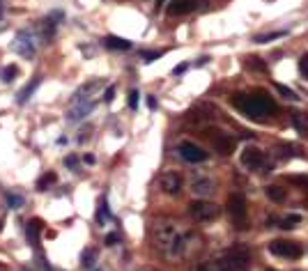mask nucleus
<instances>
[{
  "label": "nucleus",
  "mask_w": 308,
  "mask_h": 271,
  "mask_svg": "<svg viewBox=\"0 0 308 271\" xmlns=\"http://www.w3.org/2000/svg\"><path fill=\"white\" fill-rule=\"evenodd\" d=\"M154 246L159 248V253L168 260H177L189 251V235L182 232L170 221H161L154 225Z\"/></svg>",
  "instance_id": "obj_1"
},
{
  "label": "nucleus",
  "mask_w": 308,
  "mask_h": 271,
  "mask_svg": "<svg viewBox=\"0 0 308 271\" xmlns=\"http://www.w3.org/2000/svg\"><path fill=\"white\" fill-rule=\"evenodd\" d=\"M244 115H249L251 120H265L267 115H274L279 110L276 101L272 96H267L265 92H258V94H235L230 99Z\"/></svg>",
  "instance_id": "obj_2"
},
{
  "label": "nucleus",
  "mask_w": 308,
  "mask_h": 271,
  "mask_svg": "<svg viewBox=\"0 0 308 271\" xmlns=\"http://www.w3.org/2000/svg\"><path fill=\"white\" fill-rule=\"evenodd\" d=\"M212 265L214 271H246L251 267V251L244 244H235Z\"/></svg>",
  "instance_id": "obj_3"
},
{
  "label": "nucleus",
  "mask_w": 308,
  "mask_h": 271,
  "mask_svg": "<svg viewBox=\"0 0 308 271\" xmlns=\"http://www.w3.org/2000/svg\"><path fill=\"white\" fill-rule=\"evenodd\" d=\"M228 211H230V218L235 221L237 228H246V198H244L242 193H232L230 198H228Z\"/></svg>",
  "instance_id": "obj_4"
},
{
  "label": "nucleus",
  "mask_w": 308,
  "mask_h": 271,
  "mask_svg": "<svg viewBox=\"0 0 308 271\" xmlns=\"http://www.w3.org/2000/svg\"><path fill=\"white\" fill-rule=\"evenodd\" d=\"M189 214L196 221H214V218H219L221 209L214 202H209V200H196V202H191L189 205Z\"/></svg>",
  "instance_id": "obj_5"
},
{
  "label": "nucleus",
  "mask_w": 308,
  "mask_h": 271,
  "mask_svg": "<svg viewBox=\"0 0 308 271\" xmlns=\"http://www.w3.org/2000/svg\"><path fill=\"white\" fill-rule=\"evenodd\" d=\"M269 251L274 255H279V258H288V260H297L302 258V246L297 244V241H288V239H276L269 244Z\"/></svg>",
  "instance_id": "obj_6"
},
{
  "label": "nucleus",
  "mask_w": 308,
  "mask_h": 271,
  "mask_svg": "<svg viewBox=\"0 0 308 271\" xmlns=\"http://www.w3.org/2000/svg\"><path fill=\"white\" fill-rule=\"evenodd\" d=\"M14 51L23 58H35L37 53V42H35V32L32 30H23L18 32L14 39Z\"/></svg>",
  "instance_id": "obj_7"
},
{
  "label": "nucleus",
  "mask_w": 308,
  "mask_h": 271,
  "mask_svg": "<svg viewBox=\"0 0 308 271\" xmlns=\"http://www.w3.org/2000/svg\"><path fill=\"white\" fill-rule=\"evenodd\" d=\"M177 152H179V157H182L184 161H189V163H202V161H207V152L202 150V147H198L196 143H189V140L179 143L177 145Z\"/></svg>",
  "instance_id": "obj_8"
},
{
  "label": "nucleus",
  "mask_w": 308,
  "mask_h": 271,
  "mask_svg": "<svg viewBox=\"0 0 308 271\" xmlns=\"http://www.w3.org/2000/svg\"><path fill=\"white\" fill-rule=\"evenodd\" d=\"M242 166H244V168H249V170L265 168V154H262L260 147H253V145L244 147V152H242Z\"/></svg>",
  "instance_id": "obj_9"
},
{
  "label": "nucleus",
  "mask_w": 308,
  "mask_h": 271,
  "mask_svg": "<svg viewBox=\"0 0 308 271\" xmlns=\"http://www.w3.org/2000/svg\"><path fill=\"white\" fill-rule=\"evenodd\" d=\"M159 186H161V191L168 193V195H177V193L182 191V177H179V173H175V170H166L159 180Z\"/></svg>",
  "instance_id": "obj_10"
},
{
  "label": "nucleus",
  "mask_w": 308,
  "mask_h": 271,
  "mask_svg": "<svg viewBox=\"0 0 308 271\" xmlns=\"http://www.w3.org/2000/svg\"><path fill=\"white\" fill-rule=\"evenodd\" d=\"M212 145H214V150L219 152V154L228 157V154H232V150H235V138L228 136V133H223V131H214Z\"/></svg>",
  "instance_id": "obj_11"
},
{
  "label": "nucleus",
  "mask_w": 308,
  "mask_h": 271,
  "mask_svg": "<svg viewBox=\"0 0 308 271\" xmlns=\"http://www.w3.org/2000/svg\"><path fill=\"white\" fill-rule=\"evenodd\" d=\"M65 18V14L62 12H51L46 18L42 21V35H44V39H53V35H55V28H58V21H62Z\"/></svg>",
  "instance_id": "obj_12"
},
{
  "label": "nucleus",
  "mask_w": 308,
  "mask_h": 271,
  "mask_svg": "<svg viewBox=\"0 0 308 271\" xmlns=\"http://www.w3.org/2000/svg\"><path fill=\"white\" fill-rule=\"evenodd\" d=\"M196 9V0H172L168 5V14L170 16H182V14H189Z\"/></svg>",
  "instance_id": "obj_13"
},
{
  "label": "nucleus",
  "mask_w": 308,
  "mask_h": 271,
  "mask_svg": "<svg viewBox=\"0 0 308 271\" xmlns=\"http://www.w3.org/2000/svg\"><path fill=\"white\" fill-rule=\"evenodd\" d=\"M191 191L196 193V195H209V193H214V181L209 177H193Z\"/></svg>",
  "instance_id": "obj_14"
},
{
  "label": "nucleus",
  "mask_w": 308,
  "mask_h": 271,
  "mask_svg": "<svg viewBox=\"0 0 308 271\" xmlns=\"http://www.w3.org/2000/svg\"><path fill=\"white\" fill-rule=\"evenodd\" d=\"M42 228H44V223L39 218H32L30 223H25V235H28V239L32 241V244H39V230Z\"/></svg>",
  "instance_id": "obj_15"
},
{
  "label": "nucleus",
  "mask_w": 308,
  "mask_h": 271,
  "mask_svg": "<svg viewBox=\"0 0 308 271\" xmlns=\"http://www.w3.org/2000/svg\"><path fill=\"white\" fill-rule=\"evenodd\" d=\"M37 88H39V76H35V79H32V81H30V83H28V85H25L23 90L18 92V96H16V101H18V103H21V106H23V103H25V101H30V96H32V92H35V90H37Z\"/></svg>",
  "instance_id": "obj_16"
},
{
  "label": "nucleus",
  "mask_w": 308,
  "mask_h": 271,
  "mask_svg": "<svg viewBox=\"0 0 308 271\" xmlns=\"http://www.w3.org/2000/svg\"><path fill=\"white\" fill-rule=\"evenodd\" d=\"M106 48H111V51H129L131 48V42H127V39H122V37H115V35H111V37H106Z\"/></svg>",
  "instance_id": "obj_17"
},
{
  "label": "nucleus",
  "mask_w": 308,
  "mask_h": 271,
  "mask_svg": "<svg viewBox=\"0 0 308 271\" xmlns=\"http://www.w3.org/2000/svg\"><path fill=\"white\" fill-rule=\"evenodd\" d=\"M92 106H95L92 101H78V106L69 113V120H71V122H74V120H83L85 115L92 110Z\"/></svg>",
  "instance_id": "obj_18"
},
{
  "label": "nucleus",
  "mask_w": 308,
  "mask_h": 271,
  "mask_svg": "<svg viewBox=\"0 0 308 271\" xmlns=\"http://www.w3.org/2000/svg\"><path fill=\"white\" fill-rule=\"evenodd\" d=\"M265 195L272 200V202H283L285 200V188L276 186V184H269V186L265 188Z\"/></svg>",
  "instance_id": "obj_19"
},
{
  "label": "nucleus",
  "mask_w": 308,
  "mask_h": 271,
  "mask_svg": "<svg viewBox=\"0 0 308 271\" xmlns=\"http://www.w3.org/2000/svg\"><path fill=\"white\" fill-rule=\"evenodd\" d=\"M292 124L297 127V131H302V133H308V117L304 113H292Z\"/></svg>",
  "instance_id": "obj_20"
},
{
  "label": "nucleus",
  "mask_w": 308,
  "mask_h": 271,
  "mask_svg": "<svg viewBox=\"0 0 308 271\" xmlns=\"http://www.w3.org/2000/svg\"><path fill=\"white\" fill-rule=\"evenodd\" d=\"M299 223H302V216H299V214H290V216L281 218V221H279V228L290 230V228H297Z\"/></svg>",
  "instance_id": "obj_21"
},
{
  "label": "nucleus",
  "mask_w": 308,
  "mask_h": 271,
  "mask_svg": "<svg viewBox=\"0 0 308 271\" xmlns=\"http://www.w3.org/2000/svg\"><path fill=\"white\" fill-rule=\"evenodd\" d=\"M55 181H58V175H55V173H46L44 177H39V181H37V188H39V191H46L48 186H53Z\"/></svg>",
  "instance_id": "obj_22"
},
{
  "label": "nucleus",
  "mask_w": 308,
  "mask_h": 271,
  "mask_svg": "<svg viewBox=\"0 0 308 271\" xmlns=\"http://www.w3.org/2000/svg\"><path fill=\"white\" fill-rule=\"evenodd\" d=\"M276 90H279L285 99H290V101H297V99H299V96H297V92H292L290 88H285V85H276Z\"/></svg>",
  "instance_id": "obj_23"
},
{
  "label": "nucleus",
  "mask_w": 308,
  "mask_h": 271,
  "mask_svg": "<svg viewBox=\"0 0 308 271\" xmlns=\"http://www.w3.org/2000/svg\"><path fill=\"white\" fill-rule=\"evenodd\" d=\"M288 181H290V184H297V186H308V175H290Z\"/></svg>",
  "instance_id": "obj_24"
},
{
  "label": "nucleus",
  "mask_w": 308,
  "mask_h": 271,
  "mask_svg": "<svg viewBox=\"0 0 308 271\" xmlns=\"http://www.w3.org/2000/svg\"><path fill=\"white\" fill-rule=\"evenodd\" d=\"M81 262H83V267H88V269H90V267L95 265V251H90V248H88V251H83Z\"/></svg>",
  "instance_id": "obj_25"
},
{
  "label": "nucleus",
  "mask_w": 308,
  "mask_h": 271,
  "mask_svg": "<svg viewBox=\"0 0 308 271\" xmlns=\"http://www.w3.org/2000/svg\"><path fill=\"white\" fill-rule=\"evenodd\" d=\"M246 67L249 69H265V62H260V58H255V55H251V58H246Z\"/></svg>",
  "instance_id": "obj_26"
},
{
  "label": "nucleus",
  "mask_w": 308,
  "mask_h": 271,
  "mask_svg": "<svg viewBox=\"0 0 308 271\" xmlns=\"http://www.w3.org/2000/svg\"><path fill=\"white\" fill-rule=\"evenodd\" d=\"M106 218H108V205H106V200H104V202H101V207L97 209V221H99V223H104Z\"/></svg>",
  "instance_id": "obj_27"
},
{
  "label": "nucleus",
  "mask_w": 308,
  "mask_h": 271,
  "mask_svg": "<svg viewBox=\"0 0 308 271\" xmlns=\"http://www.w3.org/2000/svg\"><path fill=\"white\" fill-rule=\"evenodd\" d=\"M16 74H18V69L14 65H9L5 72H2V81H7V83H9V81H14V76H16Z\"/></svg>",
  "instance_id": "obj_28"
},
{
  "label": "nucleus",
  "mask_w": 308,
  "mask_h": 271,
  "mask_svg": "<svg viewBox=\"0 0 308 271\" xmlns=\"http://www.w3.org/2000/svg\"><path fill=\"white\" fill-rule=\"evenodd\" d=\"M143 58H145V62H154V60H156V58H161V55H163V53H161V51H143Z\"/></svg>",
  "instance_id": "obj_29"
},
{
  "label": "nucleus",
  "mask_w": 308,
  "mask_h": 271,
  "mask_svg": "<svg viewBox=\"0 0 308 271\" xmlns=\"http://www.w3.org/2000/svg\"><path fill=\"white\" fill-rule=\"evenodd\" d=\"M138 101H141V94H138V90H131L129 92V108L136 110L138 108Z\"/></svg>",
  "instance_id": "obj_30"
},
{
  "label": "nucleus",
  "mask_w": 308,
  "mask_h": 271,
  "mask_svg": "<svg viewBox=\"0 0 308 271\" xmlns=\"http://www.w3.org/2000/svg\"><path fill=\"white\" fill-rule=\"evenodd\" d=\"M285 32H272V35H260V37H255V42L258 44H265V42H269V39H276V37H283Z\"/></svg>",
  "instance_id": "obj_31"
},
{
  "label": "nucleus",
  "mask_w": 308,
  "mask_h": 271,
  "mask_svg": "<svg viewBox=\"0 0 308 271\" xmlns=\"http://www.w3.org/2000/svg\"><path fill=\"white\" fill-rule=\"evenodd\" d=\"M299 72H302L304 76L308 79V53H304L302 58H299Z\"/></svg>",
  "instance_id": "obj_32"
},
{
  "label": "nucleus",
  "mask_w": 308,
  "mask_h": 271,
  "mask_svg": "<svg viewBox=\"0 0 308 271\" xmlns=\"http://www.w3.org/2000/svg\"><path fill=\"white\" fill-rule=\"evenodd\" d=\"M279 152H281V157L290 159V157H292V152H295V147H292V145H279Z\"/></svg>",
  "instance_id": "obj_33"
},
{
  "label": "nucleus",
  "mask_w": 308,
  "mask_h": 271,
  "mask_svg": "<svg viewBox=\"0 0 308 271\" xmlns=\"http://www.w3.org/2000/svg\"><path fill=\"white\" fill-rule=\"evenodd\" d=\"M113 99H115V88H113V85H108V88H106V92H104V101H108V103H111Z\"/></svg>",
  "instance_id": "obj_34"
},
{
  "label": "nucleus",
  "mask_w": 308,
  "mask_h": 271,
  "mask_svg": "<svg viewBox=\"0 0 308 271\" xmlns=\"http://www.w3.org/2000/svg\"><path fill=\"white\" fill-rule=\"evenodd\" d=\"M118 241H120V235H118V232H111V235L106 237V246H115Z\"/></svg>",
  "instance_id": "obj_35"
},
{
  "label": "nucleus",
  "mask_w": 308,
  "mask_h": 271,
  "mask_svg": "<svg viewBox=\"0 0 308 271\" xmlns=\"http://www.w3.org/2000/svg\"><path fill=\"white\" fill-rule=\"evenodd\" d=\"M7 200L12 202L14 209H16V207H21V198H18V195H14V193H7Z\"/></svg>",
  "instance_id": "obj_36"
},
{
  "label": "nucleus",
  "mask_w": 308,
  "mask_h": 271,
  "mask_svg": "<svg viewBox=\"0 0 308 271\" xmlns=\"http://www.w3.org/2000/svg\"><path fill=\"white\" fill-rule=\"evenodd\" d=\"M76 163H78L76 157H69V159H67V166H69V168H76Z\"/></svg>",
  "instance_id": "obj_37"
},
{
  "label": "nucleus",
  "mask_w": 308,
  "mask_h": 271,
  "mask_svg": "<svg viewBox=\"0 0 308 271\" xmlns=\"http://www.w3.org/2000/svg\"><path fill=\"white\" fill-rule=\"evenodd\" d=\"M148 106H150V108H156V99H154V96H150V99H148Z\"/></svg>",
  "instance_id": "obj_38"
},
{
  "label": "nucleus",
  "mask_w": 308,
  "mask_h": 271,
  "mask_svg": "<svg viewBox=\"0 0 308 271\" xmlns=\"http://www.w3.org/2000/svg\"><path fill=\"white\" fill-rule=\"evenodd\" d=\"M186 72V65H179V67H175V74H184Z\"/></svg>",
  "instance_id": "obj_39"
},
{
  "label": "nucleus",
  "mask_w": 308,
  "mask_h": 271,
  "mask_svg": "<svg viewBox=\"0 0 308 271\" xmlns=\"http://www.w3.org/2000/svg\"><path fill=\"white\" fill-rule=\"evenodd\" d=\"M85 163H95V157H92V154H85Z\"/></svg>",
  "instance_id": "obj_40"
},
{
  "label": "nucleus",
  "mask_w": 308,
  "mask_h": 271,
  "mask_svg": "<svg viewBox=\"0 0 308 271\" xmlns=\"http://www.w3.org/2000/svg\"><path fill=\"white\" fill-rule=\"evenodd\" d=\"M163 2H166V0H156V5H163Z\"/></svg>",
  "instance_id": "obj_41"
},
{
  "label": "nucleus",
  "mask_w": 308,
  "mask_h": 271,
  "mask_svg": "<svg viewBox=\"0 0 308 271\" xmlns=\"http://www.w3.org/2000/svg\"><path fill=\"white\" fill-rule=\"evenodd\" d=\"M267 271H276V269H267Z\"/></svg>",
  "instance_id": "obj_42"
},
{
  "label": "nucleus",
  "mask_w": 308,
  "mask_h": 271,
  "mask_svg": "<svg viewBox=\"0 0 308 271\" xmlns=\"http://www.w3.org/2000/svg\"><path fill=\"white\" fill-rule=\"evenodd\" d=\"M0 230H2V223H0Z\"/></svg>",
  "instance_id": "obj_43"
}]
</instances>
